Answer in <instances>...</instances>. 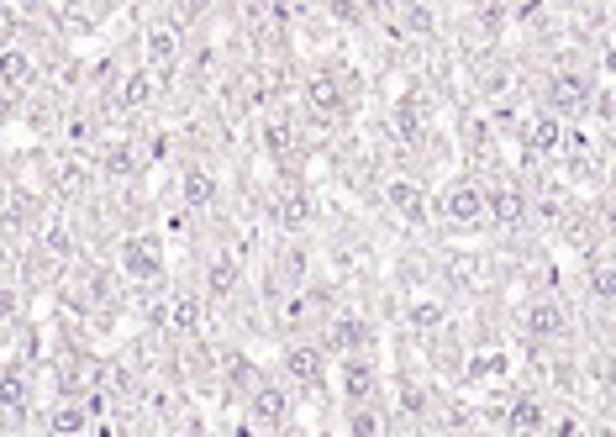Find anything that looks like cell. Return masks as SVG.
<instances>
[{"mask_svg":"<svg viewBox=\"0 0 616 437\" xmlns=\"http://www.w3.org/2000/svg\"><path fill=\"white\" fill-rule=\"evenodd\" d=\"M169 269V248L158 233H127L117 243V274L127 285H158Z\"/></svg>","mask_w":616,"mask_h":437,"instance_id":"1","label":"cell"},{"mask_svg":"<svg viewBox=\"0 0 616 437\" xmlns=\"http://www.w3.org/2000/svg\"><path fill=\"white\" fill-rule=\"evenodd\" d=\"M291 411H295V390H291V385L264 379V385L248 395V416H242V422H253L259 433H285V427H291Z\"/></svg>","mask_w":616,"mask_h":437,"instance_id":"2","label":"cell"},{"mask_svg":"<svg viewBox=\"0 0 616 437\" xmlns=\"http://www.w3.org/2000/svg\"><path fill=\"white\" fill-rule=\"evenodd\" d=\"M438 216H442V227H453V233H470V227H479V222L490 216V211H485V190H479L474 179H453V185L442 190Z\"/></svg>","mask_w":616,"mask_h":437,"instance_id":"3","label":"cell"},{"mask_svg":"<svg viewBox=\"0 0 616 437\" xmlns=\"http://www.w3.org/2000/svg\"><path fill=\"white\" fill-rule=\"evenodd\" d=\"M375 390H380L375 353H348V358H337V395H343L348 406H375Z\"/></svg>","mask_w":616,"mask_h":437,"instance_id":"4","label":"cell"},{"mask_svg":"<svg viewBox=\"0 0 616 437\" xmlns=\"http://www.w3.org/2000/svg\"><path fill=\"white\" fill-rule=\"evenodd\" d=\"M285 375H291V390H322L327 385V349L322 343H306V338L285 343Z\"/></svg>","mask_w":616,"mask_h":437,"instance_id":"5","label":"cell"},{"mask_svg":"<svg viewBox=\"0 0 616 437\" xmlns=\"http://www.w3.org/2000/svg\"><path fill=\"white\" fill-rule=\"evenodd\" d=\"M322 349L332 353V358H348V353H375V327H369L364 317H353V311H337V317L327 321Z\"/></svg>","mask_w":616,"mask_h":437,"instance_id":"6","label":"cell"},{"mask_svg":"<svg viewBox=\"0 0 616 437\" xmlns=\"http://www.w3.org/2000/svg\"><path fill=\"white\" fill-rule=\"evenodd\" d=\"M216 169L211 164H201V158H190L185 169H179V201H185V211H211L216 205Z\"/></svg>","mask_w":616,"mask_h":437,"instance_id":"7","label":"cell"},{"mask_svg":"<svg viewBox=\"0 0 616 437\" xmlns=\"http://www.w3.org/2000/svg\"><path fill=\"white\" fill-rule=\"evenodd\" d=\"M595 106V85L585 74H554L548 80V111L564 117V111H590Z\"/></svg>","mask_w":616,"mask_h":437,"instance_id":"8","label":"cell"},{"mask_svg":"<svg viewBox=\"0 0 616 437\" xmlns=\"http://www.w3.org/2000/svg\"><path fill=\"white\" fill-rule=\"evenodd\" d=\"M0 80H5V101H11V106L37 85V59H32L22 43H16V48H0Z\"/></svg>","mask_w":616,"mask_h":437,"instance_id":"9","label":"cell"},{"mask_svg":"<svg viewBox=\"0 0 616 437\" xmlns=\"http://www.w3.org/2000/svg\"><path fill=\"white\" fill-rule=\"evenodd\" d=\"M300 95H306L311 117H322V121L348 117V101H343V85H337V74H311V80L300 85Z\"/></svg>","mask_w":616,"mask_h":437,"instance_id":"10","label":"cell"},{"mask_svg":"<svg viewBox=\"0 0 616 437\" xmlns=\"http://www.w3.org/2000/svg\"><path fill=\"white\" fill-rule=\"evenodd\" d=\"M384 201H390V211H401L406 222H427V190H422V179L390 175L384 179Z\"/></svg>","mask_w":616,"mask_h":437,"instance_id":"11","label":"cell"},{"mask_svg":"<svg viewBox=\"0 0 616 437\" xmlns=\"http://www.w3.org/2000/svg\"><path fill=\"white\" fill-rule=\"evenodd\" d=\"M242 285V259L237 253H211L205 259V300H227Z\"/></svg>","mask_w":616,"mask_h":437,"instance_id":"12","label":"cell"},{"mask_svg":"<svg viewBox=\"0 0 616 437\" xmlns=\"http://www.w3.org/2000/svg\"><path fill=\"white\" fill-rule=\"evenodd\" d=\"M274 222L285 227V233H300L306 222H311V196L300 190V185H280V196H274Z\"/></svg>","mask_w":616,"mask_h":437,"instance_id":"13","label":"cell"},{"mask_svg":"<svg viewBox=\"0 0 616 437\" xmlns=\"http://www.w3.org/2000/svg\"><path fill=\"white\" fill-rule=\"evenodd\" d=\"M90 401H54L48 406V433L54 437H85L90 433Z\"/></svg>","mask_w":616,"mask_h":437,"instance_id":"14","label":"cell"},{"mask_svg":"<svg viewBox=\"0 0 616 437\" xmlns=\"http://www.w3.org/2000/svg\"><path fill=\"white\" fill-rule=\"evenodd\" d=\"M485 211H490V222H500V227H517L522 211H528L522 190H517V179H506V185H496V190H485Z\"/></svg>","mask_w":616,"mask_h":437,"instance_id":"15","label":"cell"},{"mask_svg":"<svg viewBox=\"0 0 616 437\" xmlns=\"http://www.w3.org/2000/svg\"><path fill=\"white\" fill-rule=\"evenodd\" d=\"M522 321H528V338H564V306L554 295H537Z\"/></svg>","mask_w":616,"mask_h":437,"instance_id":"16","label":"cell"},{"mask_svg":"<svg viewBox=\"0 0 616 437\" xmlns=\"http://www.w3.org/2000/svg\"><path fill=\"white\" fill-rule=\"evenodd\" d=\"M522 138H528L532 153H558V147H564V138H569V127H564L554 111H543V117H532L528 127H522Z\"/></svg>","mask_w":616,"mask_h":437,"instance_id":"17","label":"cell"},{"mask_svg":"<svg viewBox=\"0 0 616 437\" xmlns=\"http://www.w3.org/2000/svg\"><path fill=\"white\" fill-rule=\"evenodd\" d=\"M306 248L300 243H285L280 253H274V274H280V285H285V295H300L306 291Z\"/></svg>","mask_w":616,"mask_h":437,"instance_id":"18","label":"cell"},{"mask_svg":"<svg viewBox=\"0 0 616 437\" xmlns=\"http://www.w3.org/2000/svg\"><path fill=\"white\" fill-rule=\"evenodd\" d=\"M158 74L153 69H132L127 80H121V90H117V111H143L147 101L158 95V85H153Z\"/></svg>","mask_w":616,"mask_h":437,"instance_id":"19","label":"cell"},{"mask_svg":"<svg viewBox=\"0 0 616 437\" xmlns=\"http://www.w3.org/2000/svg\"><path fill=\"white\" fill-rule=\"evenodd\" d=\"M164 332L196 338V332H201V295H175V300H169V327H164Z\"/></svg>","mask_w":616,"mask_h":437,"instance_id":"20","label":"cell"},{"mask_svg":"<svg viewBox=\"0 0 616 437\" xmlns=\"http://www.w3.org/2000/svg\"><path fill=\"white\" fill-rule=\"evenodd\" d=\"M506 422H511V433H543L548 427V411H543L537 395H517L511 411H506Z\"/></svg>","mask_w":616,"mask_h":437,"instance_id":"21","label":"cell"},{"mask_svg":"<svg viewBox=\"0 0 616 437\" xmlns=\"http://www.w3.org/2000/svg\"><path fill=\"white\" fill-rule=\"evenodd\" d=\"M222 375H227V385H233V390H242V395H253V390L264 385L259 364H253V358H242V353H227V358H222Z\"/></svg>","mask_w":616,"mask_h":437,"instance_id":"22","label":"cell"},{"mask_svg":"<svg viewBox=\"0 0 616 437\" xmlns=\"http://www.w3.org/2000/svg\"><path fill=\"white\" fill-rule=\"evenodd\" d=\"M500 375H506V353L500 349H479L470 364H464V379H470V385H490V379H500Z\"/></svg>","mask_w":616,"mask_h":437,"instance_id":"23","label":"cell"},{"mask_svg":"<svg viewBox=\"0 0 616 437\" xmlns=\"http://www.w3.org/2000/svg\"><path fill=\"white\" fill-rule=\"evenodd\" d=\"M406 317H411V327H416L422 338H433V332L448 327V306H442V300H411Z\"/></svg>","mask_w":616,"mask_h":437,"instance_id":"24","label":"cell"},{"mask_svg":"<svg viewBox=\"0 0 616 437\" xmlns=\"http://www.w3.org/2000/svg\"><path fill=\"white\" fill-rule=\"evenodd\" d=\"M585 285H590V295H595V300H606V306H616V263L595 259V263L585 269Z\"/></svg>","mask_w":616,"mask_h":437,"instance_id":"25","label":"cell"},{"mask_svg":"<svg viewBox=\"0 0 616 437\" xmlns=\"http://www.w3.org/2000/svg\"><path fill=\"white\" fill-rule=\"evenodd\" d=\"M348 437H384L380 406H348Z\"/></svg>","mask_w":616,"mask_h":437,"instance_id":"26","label":"cell"},{"mask_svg":"<svg viewBox=\"0 0 616 437\" xmlns=\"http://www.w3.org/2000/svg\"><path fill=\"white\" fill-rule=\"evenodd\" d=\"M264 147L280 158V164H291V153H295V127H291V121H269V127H264Z\"/></svg>","mask_w":616,"mask_h":437,"instance_id":"27","label":"cell"},{"mask_svg":"<svg viewBox=\"0 0 616 437\" xmlns=\"http://www.w3.org/2000/svg\"><path fill=\"white\" fill-rule=\"evenodd\" d=\"M59 190H63V196H85V190H90V169H85V164H63V169H59Z\"/></svg>","mask_w":616,"mask_h":437,"instance_id":"28","label":"cell"},{"mask_svg":"<svg viewBox=\"0 0 616 437\" xmlns=\"http://www.w3.org/2000/svg\"><path fill=\"white\" fill-rule=\"evenodd\" d=\"M606 74L616 80V43H606Z\"/></svg>","mask_w":616,"mask_h":437,"instance_id":"29","label":"cell"}]
</instances>
